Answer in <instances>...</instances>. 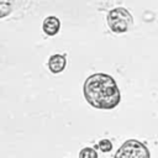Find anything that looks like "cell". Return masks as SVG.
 Masks as SVG:
<instances>
[{
    "label": "cell",
    "mask_w": 158,
    "mask_h": 158,
    "mask_svg": "<svg viewBox=\"0 0 158 158\" xmlns=\"http://www.w3.org/2000/svg\"><path fill=\"white\" fill-rule=\"evenodd\" d=\"M86 102L94 109L112 110L121 101V93L115 79L105 73L89 75L83 85Z\"/></svg>",
    "instance_id": "cell-1"
},
{
    "label": "cell",
    "mask_w": 158,
    "mask_h": 158,
    "mask_svg": "<svg viewBox=\"0 0 158 158\" xmlns=\"http://www.w3.org/2000/svg\"><path fill=\"white\" fill-rule=\"evenodd\" d=\"M106 22L114 33H125L133 26V17L125 7H114L107 12Z\"/></svg>",
    "instance_id": "cell-2"
},
{
    "label": "cell",
    "mask_w": 158,
    "mask_h": 158,
    "mask_svg": "<svg viewBox=\"0 0 158 158\" xmlns=\"http://www.w3.org/2000/svg\"><path fill=\"white\" fill-rule=\"evenodd\" d=\"M114 158H151V153L143 142L130 138L120 146Z\"/></svg>",
    "instance_id": "cell-3"
},
{
    "label": "cell",
    "mask_w": 158,
    "mask_h": 158,
    "mask_svg": "<svg viewBox=\"0 0 158 158\" xmlns=\"http://www.w3.org/2000/svg\"><path fill=\"white\" fill-rule=\"evenodd\" d=\"M67 58L64 54H52L48 59V69L53 74H59L65 69Z\"/></svg>",
    "instance_id": "cell-4"
},
{
    "label": "cell",
    "mask_w": 158,
    "mask_h": 158,
    "mask_svg": "<svg viewBox=\"0 0 158 158\" xmlns=\"http://www.w3.org/2000/svg\"><path fill=\"white\" fill-rule=\"evenodd\" d=\"M42 30L47 36H56L60 30V20L57 16H47L43 20Z\"/></svg>",
    "instance_id": "cell-5"
},
{
    "label": "cell",
    "mask_w": 158,
    "mask_h": 158,
    "mask_svg": "<svg viewBox=\"0 0 158 158\" xmlns=\"http://www.w3.org/2000/svg\"><path fill=\"white\" fill-rule=\"evenodd\" d=\"M15 0H0V20L9 16L14 10Z\"/></svg>",
    "instance_id": "cell-6"
},
{
    "label": "cell",
    "mask_w": 158,
    "mask_h": 158,
    "mask_svg": "<svg viewBox=\"0 0 158 158\" xmlns=\"http://www.w3.org/2000/svg\"><path fill=\"white\" fill-rule=\"evenodd\" d=\"M79 158H98V152L95 148L84 147L79 152Z\"/></svg>",
    "instance_id": "cell-7"
},
{
    "label": "cell",
    "mask_w": 158,
    "mask_h": 158,
    "mask_svg": "<svg viewBox=\"0 0 158 158\" xmlns=\"http://www.w3.org/2000/svg\"><path fill=\"white\" fill-rule=\"evenodd\" d=\"M98 148H99L101 152H104V153L110 152V151L112 149V142H111L110 139H107V138H102L101 141H99Z\"/></svg>",
    "instance_id": "cell-8"
}]
</instances>
